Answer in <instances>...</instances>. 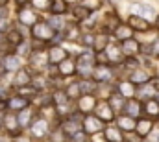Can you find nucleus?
Returning a JSON list of instances; mask_svg holds the SVG:
<instances>
[{"instance_id": "obj_1", "label": "nucleus", "mask_w": 159, "mask_h": 142, "mask_svg": "<svg viewBox=\"0 0 159 142\" xmlns=\"http://www.w3.org/2000/svg\"><path fill=\"white\" fill-rule=\"evenodd\" d=\"M34 37L35 39H44V41H48V39H52L54 37V30L46 24V22H37L35 26H34Z\"/></svg>"}, {"instance_id": "obj_2", "label": "nucleus", "mask_w": 159, "mask_h": 142, "mask_svg": "<svg viewBox=\"0 0 159 142\" xmlns=\"http://www.w3.org/2000/svg\"><path fill=\"white\" fill-rule=\"evenodd\" d=\"M67 50L65 48H61V46H54V48H50V52H48V59H50V63L52 65H57V63H63L65 59H67Z\"/></svg>"}, {"instance_id": "obj_3", "label": "nucleus", "mask_w": 159, "mask_h": 142, "mask_svg": "<svg viewBox=\"0 0 159 142\" xmlns=\"http://www.w3.org/2000/svg\"><path fill=\"white\" fill-rule=\"evenodd\" d=\"M96 118L98 120H104V122H111L113 120V109H111V105L106 104V102L98 104L96 105Z\"/></svg>"}, {"instance_id": "obj_4", "label": "nucleus", "mask_w": 159, "mask_h": 142, "mask_svg": "<svg viewBox=\"0 0 159 142\" xmlns=\"http://www.w3.org/2000/svg\"><path fill=\"white\" fill-rule=\"evenodd\" d=\"M129 28L131 30H137V32H148L150 30V22L143 17H137V15H131L129 17Z\"/></svg>"}, {"instance_id": "obj_5", "label": "nucleus", "mask_w": 159, "mask_h": 142, "mask_svg": "<svg viewBox=\"0 0 159 142\" xmlns=\"http://www.w3.org/2000/svg\"><path fill=\"white\" fill-rule=\"evenodd\" d=\"M91 67H93V55L91 54H83L78 61V72L81 76H89L91 74Z\"/></svg>"}, {"instance_id": "obj_6", "label": "nucleus", "mask_w": 159, "mask_h": 142, "mask_svg": "<svg viewBox=\"0 0 159 142\" xmlns=\"http://www.w3.org/2000/svg\"><path fill=\"white\" fill-rule=\"evenodd\" d=\"M152 127H154V122H152L150 118H143V120H139V122H137L135 131H137V135H139V137H146V135H150V133H152Z\"/></svg>"}, {"instance_id": "obj_7", "label": "nucleus", "mask_w": 159, "mask_h": 142, "mask_svg": "<svg viewBox=\"0 0 159 142\" xmlns=\"http://www.w3.org/2000/svg\"><path fill=\"white\" fill-rule=\"evenodd\" d=\"M102 129V120H98V118H94V116H87L85 118V131L89 133V135H93V133H96V131H100Z\"/></svg>"}, {"instance_id": "obj_8", "label": "nucleus", "mask_w": 159, "mask_h": 142, "mask_svg": "<svg viewBox=\"0 0 159 142\" xmlns=\"http://www.w3.org/2000/svg\"><path fill=\"white\" fill-rule=\"evenodd\" d=\"M133 13H137V17H154V7L146 6V4H133Z\"/></svg>"}, {"instance_id": "obj_9", "label": "nucleus", "mask_w": 159, "mask_h": 142, "mask_svg": "<svg viewBox=\"0 0 159 142\" xmlns=\"http://www.w3.org/2000/svg\"><path fill=\"white\" fill-rule=\"evenodd\" d=\"M120 50H122L124 54L131 55V54H137V52L141 50V44H139L137 41H133V39H128V41H124V44H122Z\"/></svg>"}, {"instance_id": "obj_10", "label": "nucleus", "mask_w": 159, "mask_h": 142, "mask_svg": "<svg viewBox=\"0 0 159 142\" xmlns=\"http://www.w3.org/2000/svg\"><path fill=\"white\" fill-rule=\"evenodd\" d=\"M119 127L124 129V131H131V129L137 127V124H135V120H133L131 116H120L119 118Z\"/></svg>"}, {"instance_id": "obj_11", "label": "nucleus", "mask_w": 159, "mask_h": 142, "mask_svg": "<svg viewBox=\"0 0 159 142\" xmlns=\"http://www.w3.org/2000/svg\"><path fill=\"white\" fill-rule=\"evenodd\" d=\"M19 19H20V22L22 24H37L35 22V15H34V11H28V9H20V13H19Z\"/></svg>"}, {"instance_id": "obj_12", "label": "nucleus", "mask_w": 159, "mask_h": 142, "mask_svg": "<svg viewBox=\"0 0 159 142\" xmlns=\"http://www.w3.org/2000/svg\"><path fill=\"white\" fill-rule=\"evenodd\" d=\"M119 94H122V96H126V98L133 96V94H135L133 83H131V81H122V83L119 85Z\"/></svg>"}, {"instance_id": "obj_13", "label": "nucleus", "mask_w": 159, "mask_h": 142, "mask_svg": "<svg viewBox=\"0 0 159 142\" xmlns=\"http://www.w3.org/2000/svg\"><path fill=\"white\" fill-rule=\"evenodd\" d=\"M50 11H52L54 15H63V13L67 11V4H65V0H52V4H50Z\"/></svg>"}, {"instance_id": "obj_14", "label": "nucleus", "mask_w": 159, "mask_h": 142, "mask_svg": "<svg viewBox=\"0 0 159 142\" xmlns=\"http://www.w3.org/2000/svg\"><path fill=\"white\" fill-rule=\"evenodd\" d=\"M106 140L107 142H122L124 137H122V133H120L119 129L109 127V129H106Z\"/></svg>"}, {"instance_id": "obj_15", "label": "nucleus", "mask_w": 159, "mask_h": 142, "mask_svg": "<svg viewBox=\"0 0 159 142\" xmlns=\"http://www.w3.org/2000/svg\"><path fill=\"white\" fill-rule=\"evenodd\" d=\"M74 69H76V65H74L70 59H65V61H63V63H59V67H57L59 74H63V76L72 74V72H74Z\"/></svg>"}, {"instance_id": "obj_16", "label": "nucleus", "mask_w": 159, "mask_h": 142, "mask_svg": "<svg viewBox=\"0 0 159 142\" xmlns=\"http://www.w3.org/2000/svg\"><path fill=\"white\" fill-rule=\"evenodd\" d=\"M91 109H94V98L91 94H87L80 100V111L85 113V111H91Z\"/></svg>"}, {"instance_id": "obj_17", "label": "nucleus", "mask_w": 159, "mask_h": 142, "mask_svg": "<svg viewBox=\"0 0 159 142\" xmlns=\"http://www.w3.org/2000/svg\"><path fill=\"white\" fill-rule=\"evenodd\" d=\"M126 113H128L131 118L139 116V114H141V104H139V102H133V100L128 102V104H126Z\"/></svg>"}, {"instance_id": "obj_18", "label": "nucleus", "mask_w": 159, "mask_h": 142, "mask_svg": "<svg viewBox=\"0 0 159 142\" xmlns=\"http://www.w3.org/2000/svg\"><path fill=\"white\" fill-rule=\"evenodd\" d=\"M28 81H30V74H28L26 70H20L17 76H15L13 85H17V87H24V85H28Z\"/></svg>"}, {"instance_id": "obj_19", "label": "nucleus", "mask_w": 159, "mask_h": 142, "mask_svg": "<svg viewBox=\"0 0 159 142\" xmlns=\"http://www.w3.org/2000/svg\"><path fill=\"white\" fill-rule=\"evenodd\" d=\"M144 111L148 116H159V102L156 100H148L146 105H144Z\"/></svg>"}, {"instance_id": "obj_20", "label": "nucleus", "mask_w": 159, "mask_h": 142, "mask_svg": "<svg viewBox=\"0 0 159 142\" xmlns=\"http://www.w3.org/2000/svg\"><path fill=\"white\" fill-rule=\"evenodd\" d=\"M150 79V74L144 70H135L131 74V83H146Z\"/></svg>"}, {"instance_id": "obj_21", "label": "nucleus", "mask_w": 159, "mask_h": 142, "mask_svg": "<svg viewBox=\"0 0 159 142\" xmlns=\"http://www.w3.org/2000/svg\"><path fill=\"white\" fill-rule=\"evenodd\" d=\"M131 28L129 26H119L117 28V32H115V35L119 37L120 41H128V39H131Z\"/></svg>"}, {"instance_id": "obj_22", "label": "nucleus", "mask_w": 159, "mask_h": 142, "mask_svg": "<svg viewBox=\"0 0 159 142\" xmlns=\"http://www.w3.org/2000/svg\"><path fill=\"white\" fill-rule=\"evenodd\" d=\"M109 76H111V72H109L107 67H98V69L94 70V79H96V81H106Z\"/></svg>"}, {"instance_id": "obj_23", "label": "nucleus", "mask_w": 159, "mask_h": 142, "mask_svg": "<svg viewBox=\"0 0 159 142\" xmlns=\"http://www.w3.org/2000/svg\"><path fill=\"white\" fill-rule=\"evenodd\" d=\"M26 104H28V100H26L24 96H15V98H11L9 107H11V109H24Z\"/></svg>"}, {"instance_id": "obj_24", "label": "nucleus", "mask_w": 159, "mask_h": 142, "mask_svg": "<svg viewBox=\"0 0 159 142\" xmlns=\"http://www.w3.org/2000/svg\"><path fill=\"white\" fill-rule=\"evenodd\" d=\"M93 46H94V50H98V52L104 50V48L107 46V35H106V33H104V35H94V44H93Z\"/></svg>"}, {"instance_id": "obj_25", "label": "nucleus", "mask_w": 159, "mask_h": 142, "mask_svg": "<svg viewBox=\"0 0 159 142\" xmlns=\"http://www.w3.org/2000/svg\"><path fill=\"white\" fill-rule=\"evenodd\" d=\"M7 41H9L13 46H19V44L22 42V35H20V32H17V30H11V32L7 33Z\"/></svg>"}, {"instance_id": "obj_26", "label": "nucleus", "mask_w": 159, "mask_h": 142, "mask_svg": "<svg viewBox=\"0 0 159 142\" xmlns=\"http://www.w3.org/2000/svg\"><path fill=\"white\" fill-rule=\"evenodd\" d=\"M74 15H76V19H87L89 15H91V9L87 7V6H78V7H74Z\"/></svg>"}, {"instance_id": "obj_27", "label": "nucleus", "mask_w": 159, "mask_h": 142, "mask_svg": "<svg viewBox=\"0 0 159 142\" xmlns=\"http://www.w3.org/2000/svg\"><path fill=\"white\" fill-rule=\"evenodd\" d=\"M122 102H124V96L122 94H113L111 96V109H120L122 107Z\"/></svg>"}, {"instance_id": "obj_28", "label": "nucleus", "mask_w": 159, "mask_h": 142, "mask_svg": "<svg viewBox=\"0 0 159 142\" xmlns=\"http://www.w3.org/2000/svg\"><path fill=\"white\" fill-rule=\"evenodd\" d=\"M34 133H35V135H44V133H46V122H43V120L35 122V124H34Z\"/></svg>"}, {"instance_id": "obj_29", "label": "nucleus", "mask_w": 159, "mask_h": 142, "mask_svg": "<svg viewBox=\"0 0 159 142\" xmlns=\"http://www.w3.org/2000/svg\"><path fill=\"white\" fill-rule=\"evenodd\" d=\"M19 67V59L17 57H6V69L7 70H13Z\"/></svg>"}, {"instance_id": "obj_30", "label": "nucleus", "mask_w": 159, "mask_h": 142, "mask_svg": "<svg viewBox=\"0 0 159 142\" xmlns=\"http://www.w3.org/2000/svg\"><path fill=\"white\" fill-rule=\"evenodd\" d=\"M6 127H7L9 131H13V129L17 127V120H15V116H6Z\"/></svg>"}, {"instance_id": "obj_31", "label": "nucleus", "mask_w": 159, "mask_h": 142, "mask_svg": "<svg viewBox=\"0 0 159 142\" xmlns=\"http://www.w3.org/2000/svg\"><path fill=\"white\" fill-rule=\"evenodd\" d=\"M107 59H111V61H120V50H117V48H111V50H109Z\"/></svg>"}, {"instance_id": "obj_32", "label": "nucleus", "mask_w": 159, "mask_h": 142, "mask_svg": "<svg viewBox=\"0 0 159 142\" xmlns=\"http://www.w3.org/2000/svg\"><path fill=\"white\" fill-rule=\"evenodd\" d=\"M32 2H34V6L39 7V9H46V7L50 6V0H32Z\"/></svg>"}, {"instance_id": "obj_33", "label": "nucleus", "mask_w": 159, "mask_h": 142, "mask_svg": "<svg viewBox=\"0 0 159 142\" xmlns=\"http://www.w3.org/2000/svg\"><path fill=\"white\" fill-rule=\"evenodd\" d=\"M78 92H80V87H78V85H70L67 94H69V96H78Z\"/></svg>"}, {"instance_id": "obj_34", "label": "nucleus", "mask_w": 159, "mask_h": 142, "mask_svg": "<svg viewBox=\"0 0 159 142\" xmlns=\"http://www.w3.org/2000/svg\"><path fill=\"white\" fill-rule=\"evenodd\" d=\"M7 26H9V24H7V20H6V19H0V32L7 30Z\"/></svg>"}, {"instance_id": "obj_35", "label": "nucleus", "mask_w": 159, "mask_h": 142, "mask_svg": "<svg viewBox=\"0 0 159 142\" xmlns=\"http://www.w3.org/2000/svg\"><path fill=\"white\" fill-rule=\"evenodd\" d=\"M52 26L59 28V26H61V19H59V17H54V19H52Z\"/></svg>"}, {"instance_id": "obj_36", "label": "nucleus", "mask_w": 159, "mask_h": 142, "mask_svg": "<svg viewBox=\"0 0 159 142\" xmlns=\"http://www.w3.org/2000/svg\"><path fill=\"white\" fill-rule=\"evenodd\" d=\"M98 61H100V63H104V65H106V63H107V55H106V54H102V52H100V54H98Z\"/></svg>"}, {"instance_id": "obj_37", "label": "nucleus", "mask_w": 159, "mask_h": 142, "mask_svg": "<svg viewBox=\"0 0 159 142\" xmlns=\"http://www.w3.org/2000/svg\"><path fill=\"white\" fill-rule=\"evenodd\" d=\"M28 118H30V113H26V111H24V113L20 114V122H22V124H26V122H28Z\"/></svg>"}, {"instance_id": "obj_38", "label": "nucleus", "mask_w": 159, "mask_h": 142, "mask_svg": "<svg viewBox=\"0 0 159 142\" xmlns=\"http://www.w3.org/2000/svg\"><path fill=\"white\" fill-rule=\"evenodd\" d=\"M154 52L159 55V41H156V44H154Z\"/></svg>"}, {"instance_id": "obj_39", "label": "nucleus", "mask_w": 159, "mask_h": 142, "mask_svg": "<svg viewBox=\"0 0 159 142\" xmlns=\"http://www.w3.org/2000/svg\"><path fill=\"white\" fill-rule=\"evenodd\" d=\"M152 140H154V142H159V131L156 133V135H152Z\"/></svg>"}, {"instance_id": "obj_40", "label": "nucleus", "mask_w": 159, "mask_h": 142, "mask_svg": "<svg viewBox=\"0 0 159 142\" xmlns=\"http://www.w3.org/2000/svg\"><path fill=\"white\" fill-rule=\"evenodd\" d=\"M17 142H28L26 137H17Z\"/></svg>"}, {"instance_id": "obj_41", "label": "nucleus", "mask_w": 159, "mask_h": 142, "mask_svg": "<svg viewBox=\"0 0 159 142\" xmlns=\"http://www.w3.org/2000/svg\"><path fill=\"white\" fill-rule=\"evenodd\" d=\"M154 89L159 91V79H154Z\"/></svg>"}, {"instance_id": "obj_42", "label": "nucleus", "mask_w": 159, "mask_h": 142, "mask_svg": "<svg viewBox=\"0 0 159 142\" xmlns=\"http://www.w3.org/2000/svg\"><path fill=\"white\" fill-rule=\"evenodd\" d=\"M6 2H7V0H0V6H6Z\"/></svg>"}, {"instance_id": "obj_43", "label": "nucleus", "mask_w": 159, "mask_h": 142, "mask_svg": "<svg viewBox=\"0 0 159 142\" xmlns=\"http://www.w3.org/2000/svg\"><path fill=\"white\" fill-rule=\"evenodd\" d=\"M24 2H28V0H17V4H24Z\"/></svg>"}, {"instance_id": "obj_44", "label": "nucleus", "mask_w": 159, "mask_h": 142, "mask_svg": "<svg viewBox=\"0 0 159 142\" xmlns=\"http://www.w3.org/2000/svg\"><path fill=\"white\" fill-rule=\"evenodd\" d=\"M157 28H159V17H157Z\"/></svg>"}]
</instances>
